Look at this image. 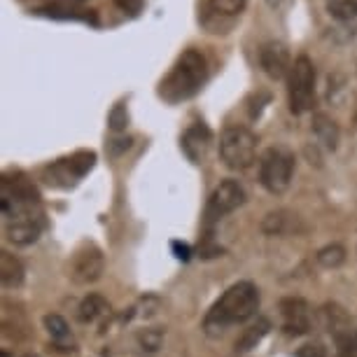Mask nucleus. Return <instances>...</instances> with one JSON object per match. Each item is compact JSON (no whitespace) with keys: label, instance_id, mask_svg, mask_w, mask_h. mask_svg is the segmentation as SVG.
Masks as SVG:
<instances>
[{"label":"nucleus","instance_id":"obj_1","mask_svg":"<svg viewBox=\"0 0 357 357\" xmlns=\"http://www.w3.org/2000/svg\"><path fill=\"white\" fill-rule=\"evenodd\" d=\"M259 308V289L250 280L234 282L225 294L211 306V311L204 318L206 334L218 336L227 327L248 322Z\"/></svg>","mask_w":357,"mask_h":357},{"label":"nucleus","instance_id":"obj_2","mask_svg":"<svg viewBox=\"0 0 357 357\" xmlns=\"http://www.w3.org/2000/svg\"><path fill=\"white\" fill-rule=\"evenodd\" d=\"M208 79V61L199 50H185L173 63L171 73L161 79L159 96L166 103H183L197 96Z\"/></svg>","mask_w":357,"mask_h":357},{"label":"nucleus","instance_id":"obj_3","mask_svg":"<svg viewBox=\"0 0 357 357\" xmlns=\"http://www.w3.org/2000/svg\"><path fill=\"white\" fill-rule=\"evenodd\" d=\"M287 100L292 114H304L315 105V66L308 56L294 59L287 75Z\"/></svg>","mask_w":357,"mask_h":357},{"label":"nucleus","instance_id":"obj_4","mask_svg":"<svg viewBox=\"0 0 357 357\" xmlns=\"http://www.w3.org/2000/svg\"><path fill=\"white\" fill-rule=\"evenodd\" d=\"M257 154V136L245 126H229L220 136V157L231 171H245Z\"/></svg>","mask_w":357,"mask_h":357},{"label":"nucleus","instance_id":"obj_5","mask_svg":"<svg viewBox=\"0 0 357 357\" xmlns=\"http://www.w3.org/2000/svg\"><path fill=\"white\" fill-rule=\"evenodd\" d=\"M294 175V154L285 147H268L259 159V183L268 194L287 192Z\"/></svg>","mask_w":357,"mask_h":357},{"label":"nucleus","instance_id":"obj_6","mask_svg":"<svg viewBox=\"0 0 357 357\" xmlns=\"http://www.w3.org/2000/svg\"><path fill=\"white\" fill-rule=\"evenodd\" d=\"M38 192L36 187L29 183V178H24L22 173H17L15 178H3V215L5 220H17V218H29L33 215V208L38 206Z\"/></svg>","mask_w":357,"mask_h":357},{"label":"nucleus","instance_id":"obj_7","mask_svg":"<svg viewBox=\"0 0 357 357\" xmlns=\"http://www.w3.org/2000/svg\"><path fill=\"white\" fill-rule=\"evenodd\" d=\"M245 204V190L238 180H222V183L215 187L211 199H208L206 206V222L208 225H215L218 220H222L225 215L234 213L236 208H241Z\"/></svg>","mask_w":357,"mask_h":357},{"label":"nucleus","instance_id":"obj_8","mask_svg":"<svg viewBox=\"0 0 357 357\" xmlns=\"http://www.w3.org/2000/svg\"><path fill=\"white\" fill-rule=\"evenodd\" d=\"M248 0H199V22L211 33L225 31L245 10Z\"/></svg>","mask_w":357,"mask_h":357},{"label":"nucleus","instance_id":"obj_9","mask_svg":"<svg viewBox=\"0 0 357 357\" xmlns=\"http://www.w3.org/2000/svg\"><path fill=\"white\" fill-rule=\"evenodd\" d=\"M96 164V154L93 152H77L70 159H61L54 166L47 168L50 173V185H61L70 187L75 185V180H79L82 175H86Z\"/></svg>","mask_w":357,"mask_h":357},{"label":"nucleus","instance_id":"obj_10","mask_svg":"<svg viewBox=\"0 0 357 357\" xmlns=\"http://www.w3.org/2000/svg\"><path fill=\"white\" fill-rule=\"evenodd\" d=\"M105 271V257L96 245H84L82 250L75 252L70 264V278L77 285H89L96 282Z\"/></svg>","mask_w":357,"mask_h":357},{"label":"nucleus","instance_id":"obj_11","mask_svg":"<svg viewBox=\"0 0 357 357\" xmlns=\"http://www.w3.org/2000/svg\"><path fill=\"white\" fill-rule=\"evenodd\" d=\"M280 313H282V329L289 336H301L308 334L311 329V308L304 299L299 296H287L280 301Z\"/></svg>","mask_w":357,"mask_h":357},{"label":"nucleus","instance_id":"obj_12","mask_svg":"<svg viewBox=\"0 0 357 357\" xmlns=\"http://www.w3.org/2000/svg\"><path fill=\"white\" fill-rule=\"evenodd\" d=\"M259 66L271 79H282L285 75H289V70H292V61H289L287 47L282 43H278V40L266 43L259 50Z\"/></svg>","mask_w":357,"mask_h":357},{"label":"nucleus","instance_id":"obj_13","mask_svg":"<svg viewBox=\"0 0 357 357\" xmlns=\"http://www.w3.org/2000/svg\"><path fill=\"white\" fill-rule=\"evenodd\" d=\"M211 143H213L211 129H208L204 122H197L185 131L183 152L190 157V161H194V164H204L206 154H208V150H211Z\"/></svg>","mask_w":357,"mask_h":357},{"label":"nucleus","instance_id":"obj_14","mask_svg":"<svg viewBox=\"0 0 357 357\" xmlns=\"http://www.w3.org/2000/svg\"><path fill=\"white\" fill-rule=\"evenodd\" d=\"M40 231H43V225H40L38 218H17V220H8L5 225V234H8V241L15 245H31L40 238Z\"/></svg>","mask_w":357,"mask_h":357},{"label":"nucleus","instance_id":"obj_15","mask_svg":"<svg viewBox=\"0 0 357 357\" xmlns=\"http://www.w3.org/2000/svg\"><path fill=\"white\" fill-rule=\"evenodd\" d=\"M313 133L318 138V143L325 147V150L334 152L339 147V138H341V131L339 126L332 117H327L325 112H318L313 114Z\"/></svg>","mask_w":357,"mask_h":357},{"label":"nucleus","instance_id":"obj_16","mask_svg":"<svg viewBox=\"0 0 357 357\" xmlns=\"http://www.w3.org/2000/svg\"><path fill=\"white\" fill-rule=\"evenodd\" d=\"M320 320H322V325H325V329L332 336L346 332V329H350V327H355L353 320H350L348 311L343 306H339V304H325V306H322L320 308Z\"/></svg>","mask_w":357,"mask_h":357},{"label":"nucleus","instance_id":"obj_17","mask_svg":"<svg viewBox=\"0 0 357 357\" xmlns=\"http://www.w3.org/2000/svg\"><path fill=\"white\" fill-rule=\"evenodd\" d=\"M268 329H271V322L266 318H257L250 327L243 329V334H241L238 339H236V350H238V353H248V350L257 348V343L268 334Z\"/></svg>","mask_w":357,"mask_h":357},{"label":"nucleus","instance_id":"obj_18","mask_svg":"<svg viewBox=\"0 0 357 357\" xmlns=\"http://www.w3.org/2000/svg\"><path fill=\"white\" fill-rule=\"evenodd\" d=\"M0 278H3L5 287H19L24 282V266L17 257L10 252L0 255Z\"/></svg>","mask_w":357,"mask_h":357},{"label":"nucleus","instance_id":"obj_19","mask_svg":"<svg viewBox=\"0 0 357 357\" xmlns=\"http://www.w3.org/2000/svg\"><path fill=\"white\" fill-rule=\"evenodd\" d=\"M107 311H110V306H107V301L103 299V296L89 294L77 308V320L84 322V325H86V322H96L100 315H105Z\"/></svg>","mask_w":357,"mask_h":357},{"label":"nucleus","instance_id":"obj_20","mask_svg":"<svg viewBox=\"0 0 357 357\" xmlns=\"http://www.w3.org/2000/svg\"><path fill=\"white\" fill-rule=\"evenodd\" d=\"M327 12L339 22H355L357 19V0H329Z\"/></svg>","mask_w":357,"mask_h":357},{"label":"nucleus","instance_id":"obj_21","mask_svg":"<svg viewBox=\"0 0 357 357\" xmlns=\"http://www.w3.org/2000/svg\"><path fill=\"white\" fill-rule=\"evenodd\" d=\"M45 329L50 332L52 341H56V343H63V341H68V339H70L68 322H66V320L61 318V315H56V313L45 315Z\"/></svg>","mask_w":357,"mask_h":357},{"label":"nucleus","instance_id":"obj_22","mask_svg":"<svg viewBox=\"0 0 357 357\" xmlns=\"http://www.w3.org/2000/svg\"><path fill=\"white\" fill-rule=\"evenodd\" d=\"M346 261V250L339 243L325 245L322 250H318V264L325 268H339Z\"/></svg>","mask_w":357,"mask_h":357},{"label":"nucleus","instance_id":"obj_23","mask_svg":"<svg viewBox=\"0 0 357 357\" xmlns=\"http://www.w3.org/2000/svg\"><path fill=\"white\" fill-rule=\"evenodd\" d=\"M334 343L341 355H357V327H350L346 332L336 334Z\"/></svg>","mask_w":357,"mask_h":357},{"label":"nucleus","instance_id":"obj_24","mask_svg":"<svg viewBox=\"0 0 357 357\" xmlns=\"http://www.w3.org/2000/svg\"><path fill=\"white\" fill-rule=\"evenodd\" d=\"M107 124H110V129L114 133L126 131V126H129V112H126V105L124 103H117V105L112 107L110 117H107Z\"/></svg>","mask_w":357,"mask_h":357},{"label":"nucleus","instance_id":"obj_25","mask_svg":"<svg viewBox=\"0 0 357 357\" xmlns=\"http://www.w3.org/2000/svg\"><path fill=\"white\" fill-rule=\"evenodd\" d=\"M161 334L159 329H145L143 334L138 336V341H140V346H143V350H157L161 346Z\"/></svg>","mask_w":357,"mask_h":357},{"label":"nucleus","instance_id":"obj_26","mask_svg":"<svg viewBox=\"0 0 357 357\" xmlns=\"http://www.w3.org/2000/svg\"><path fill=\"white\" fill-rule=\"evenodd\" d=\"M296 357H327V348L320 341H311L296 350Z\"/></svg>","mask_w":357,"mask_h":357},{"label":"nucleus","instance_id":"obj_27","mask_svg":"<svg viewBox=\"0 0 357 357\" xmlns=\"http://www.w3.org/2000/svg\"><path fill=\"white\" fill-rule=\"evenodd\" d=\"M343 91V77L341 75H332L327 79V98L329 103H339V96L336 93Z\"/></svg>","mask_w":357,"mask_h":357},{"label":"nucleus","instance_id":"obj_28","mask_svg":"<svg viewBox=\"0 0 357 357\" xmlns=\"http://www.w3.org/2000/svg\"><path fill=\"white\" fill-rule=\"evenodd\" d=\"M114 3H117L119 8L126 12V15L136 17V15H140V10H143L145 0H114Z\"/></svg>","mask_w":357,"mask_h":357},{"label":"nucleus","instance_id":"obj_29","mask_svg":"<svg viewBox=\"0 0 357 357\" xmlns=\"http://www.w3.org/2000/svg\"><path fill=\"white\" fill-rule=\"evenodd\" d=\"M131 143H133L131 138H117V140H112V143H110V152L112 154H119L122 150H129Z\"/></svg>","mask_w":357,"mask_h":357},{"label":"nucleus","instance_id":"obj_30","mask_svg":"<svg viewBox=\"0 0 357 357\" xmlns=\"http://www.w3.org/2000/svg\"><path fill=\"white\" fill-rule=\"evenodd\" d=\"M173 248H175V250L180 252V255H178L180 259H187V257H190V248H187V245H183V248H180V243H173Z\"/></svg>","mask_w":357,"mask_h":357},{"label":"nucleus","instance_id":"obj_31","mask_svg":"<svg viewBox=\"0 0 357 357\" xmlns=\"http://www.w3.org/2000/svg\"><path fill=\"white\" fill-rule=\"evenodd\" d=\"M3 357H10V353H8V350H3Z\"/></svg>","mask_w":357,"mask_h":357},{"label":"nucleus","instance_id":"obj_32","mask_svg":"<svg viewBox=\"0 0 357 357\" xmlns=\"http://www.w3.org/2000/svg\"><path fill=\"white\" fill-rule=\"evenodd\" d=\"M339 357H355V355H341V353H339Z\"/></svg>","mask_w":357,"mask_h":357},{"label":"nucleus","instance_id":"obj_33","mask_svg":"<svg viewBox=\"0 0 357 357\" xmlns=\"http://www.w3.org/2000/svg\"><path fill=\"white\" fill-rule=\"evenodd\" d=\"M24 357H38V355H24Z\"/></svg>","mask_w":357,"mask_h":357},{"label":"nucleus","instance_id":"obj_34","mask_svg":"<svg viewBox=\"0 0 357 357\" xmlns=\"http://www.w3.org/2000/svg\"><path fill=\"white\" fill-rule=\"evenodd\" d=\"M355 126H357V114H355Z\"/></svg>","mask_w":357,"mask_h":357}]
</instances>
